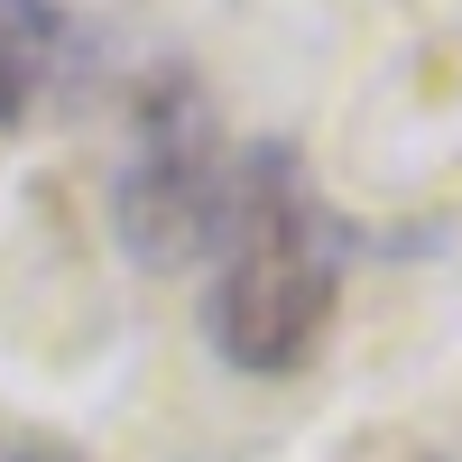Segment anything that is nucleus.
<instances>
[{"label":"nucleus","mask_w":462,"mask_h":462,"mask_svg":"<svg viewBox=\"0 0 462 462\" xmlns=\"http://www.w3.org/2000/svg\"><path fill=\"white\" fill-rule=\"evenodd\" d=\"M333 315H342V231L305 195L296 148H241L204 287L213 352L250 379H296L324 352Z\"/></svg>","instance_id":"obj_1"},{"label":"nucleus","mask_w":462,"mask_h":462,"mask_svg":"<svg viewBox=\"0 0 462 462\" xmlns=\"http://www.w3.org/2000/svg\"><path fill=\"white\" fill-rule=\"evenodd\" d=\"M231 213V139L195 65H158L130 93V139L111 167V231L139 268H185L222 241Z\"/></svg>","instance_id":"obj_2"},{"label":"nucleus","mask_w":462,"mask_h":462,"mask_svg":"<svg viewBox=\"0 0 462 462\" xmlns=\"http://www.w3.org/2000/svg\"><path fill=\"white\" fill-rule=\"evenodd\" d=\"M56 37V10L47 0H19V19H0V121L28 111V84H37V47Z\"/></svg>","instance_id":"obj_3"},{"label":"nucleus","mask_w":462,"mask_h":462,"mask_svg":"<svg viewBox=\"0 0 462 462\" xmlns=\"http://www.w3.org/2000/svg\"><path fill=\"white\" fill-rule=\"evenodd\" d=\"M398 462H444V453H398Z\"/></svg>","instance_id":"obj_4"},{"label":"nucleus","mask_w":462,"mask_h":462,"mask_svg":"<svg viewBox=\"0 0 462 462\" xmlns=\"http://www.w3.org/2000/svg\"><path fill=\"white\" fill-rule=\"evenodd\" d=\"M19 462H65V453H19Z\"/></svg>","instance_id":"obj_5"}]
</instances>
